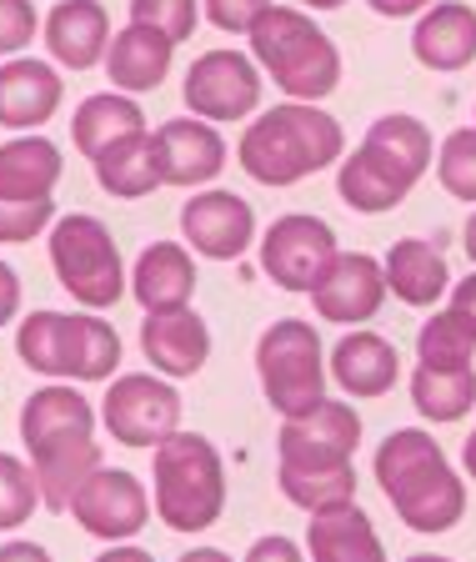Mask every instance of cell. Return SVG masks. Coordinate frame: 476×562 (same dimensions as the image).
I'll list each match as a JSON object with an SVG mask.
<instances>
[{
	"instance_id": "23",
	"label": "cell",
	"mask_w": 476,
	"mask_h": 562,
	"mask_svg": "<svg viewBox=\"0 0 476 562\" xmlns=\"http://www.w3.org/2000/svg\"><path fill=\"white\" fill-rule=\"evenodd\" d=\"M386 292L407 306H437L452 292V267H446L442 246L421 241V236H401L386 251Z\"/></svg>"
},
{
	"instance_id": "45",
	"label": "cell",
	"mask_w": 476,
	"mask_h": 562,
	"mask_svg": "<svg viewBox=\"0 0 476 562\" xmlns=\"http://www.w3.org/2000/svg\"><path fill=\"white\" fill-rule=\"evenodd\" d=\"M376 15H392V21H401V15H421L427 5H437V0H366Z\"/></svg>"
},
{
	"instance_id": "9",
	"label": "cell",
	"mask_w": 476,
	"mask_h": 562,
	"mask_svg": "<svg viewBox=\"0 0 476 562\" xmlns=\"http://www.w3.org/2000/svg\"><path fill=\"white\" fill-rule=\"evenodd\" d=\"M337 257V232L321 216H306V211L276 216L261 236V271L281 292H316Z\"/></svg>"
},
{
	"instance_id": "5",
	"label": "cell",
	"mask_w": 476,
	"mask_h": 562,
	"mask_svg": "<svg viewBox=\"0 0 476 562\" xmlns=\"http://www.w3.org/2000/svg\"><path fill=\"white\" fill-rule=\"evenodd\" d=\"M156 517L171 532H206L226 513V462L201 432H171L151 452Z\"/></svg>"
},
{
	"instance_id": "28",
	"label": "cell",
	"mask_w": 476,
	"mask_h": 562,
	"mask_svg": "<svg viewBox=\"0 0 476 562\" xmlns=\"http://www.w3.org/2000/svg\"><path fill=\"white\" fill-rule=\"evenodd\" d=\"M136 131H146V111H140V101L126 91L86 95V101L76 105V116H70V136H76L81 156H91V161L111 146V140L136 136Z\"/></svg>"
},
{
	"instance_id": "44",
	"label": "cell",
	"mask_w": 476,
	"mask_h": 562,
	"mask_svg": "<svg viewBox=\"0 0 476 562\" xmlns=\"http://www.w3.org/2000/svg\"><path fill=\"white\" fill-rule=\"evenodd\" d=\"M452 312L466 316V322L476 327V271H472L466 281H456V286H452Z\"/></svg>"
},
{
	"instance_id": "40",
	"label": "cell",
	"mask_w": 476,
	"mask_h": 562,
	"mask_svg": "<svg viewBox=\"0 0 476 562\" xmlns=\"http://www.w3.org/2000/svg\"><path fill=\"white\" fill-rule=\"evenodd\" d=\"M211 25L226 35H251V25L271 11V0H201Z\"/></svg>"
},
{
	"instance_id": "1",
	"label": "cell",
	"mask_w": 476,
	"mask_h": 562,
	"mask_svg": "<svg viewBox=\"0 0 476 562\" xmlns=\"http://www.w3.org/2000/svg\"><path fill=\"white\" fill-rule=\"evenodd\" d=\"M372 472L382 482L386 503L396 507V517L411 532H452L462 522L466 482L446 462L442 442H431V432H421V427L386 432V442L372 457Z\"/></svg>"
},
{
	"instance_id": "19",
	"label": "cell",
	"mask_w": 476,
	"mask_h": 562,
	"mask_svg": "<svg viewBox=\"0 0 476 562\" xmlns=\"http://www.w3.org/2000/svg\"><path fill=\"white\" fill-rule=\"evenodd\" d=\"M331 376H337V386L347 392V397H386L396 386V376H401V357H396V347L382 337V331H347V337L331 347Z\"/></svg>"
},
{
	"instance_id": "34",
	"label": "cell",
	"mask_w": 476,
	"mask_h": 562,
	"mask_svg": "<svg viewBox=\"0 0 476 562\" xmlns=\"http://www.w3.org/2000/svg\"><path fill=\"white\" fill-rule=\"evenodd\" d=\"M472 351H476V327L466 316H456L452 306L437 312L431 322H421V331H417L421 367H472Z\"/></svg>"
},
{
	"instance_id": "50",
	"label": "cell",
	"mask_w": 476,
	"mask_h": 562,
	"mask_svg": "<svg viewBox=\"0 0 476 562\" xmlns=\"http://www.w3.org/2000/svg\"><path fill=\"white\" fill-rule=\"evenodd\" d=\"M302 5H311V11H337L341 0H302Z\"/></svg>"
},
{
	"instance_id": "4",
	"label": "cell",
	"mask_w": 476,
	"mask_h": 562,
	"mask_svg": "<svg viewBox=\"0 0 476 562\" xmlns=\"http://www.w3.org/2000/svg\"><path fill=\"white\" fill-rule=\"evenodd\" d=\"M251 60L291 101H326L341 86V50L302 5H271L251 25Z\"/></svg>"
},
{
	"instance_id": "10",
	"label": "cell",
	"mask_w": 476,
	"mask_h": 562,
	"mask_svg": "<svg viewBox=\"0 0 476 562\" xmlns=\"http://www.w3.org/2000/svg\"><path fill=\"white\" fill-rule=\"evenodd\" d=\"M186 111L201 121H246L261 105V66H256L246 50H206V56L191 60L186 70Z\"/></svg>"
},
{
	"instance_id": "42",
	"label": "cell",
	"mask_w": 476,
	"mask_h": 562,
	"mask_svg": "<svg viewBox=\"0 0 476 562\" xmlns=\"http://www.w3.org/2000/svg\"><path fill=\"white\" fill-rule=\"evenodd\" d=\"M15 312H21V277L0 261V327L15 322Z\"/></svg>"
},
{
	"instance_id": "27",
	"label": "cell",
	"mask_w": 476,
	"mask_h": 562,
	"mask_svg": "<svg viewBox=\"0 0 476 562\" xmlns=\"http://www.w3.org/2000/svg\"><path fill=\"white\" fill-rule=\"evenodd\" d=\"M306 552H311V562H386L372 517L356 503L337 507V513H316L306 527Z\"/></svg>"
},
{
	"instance_id": "48",
	"label": "cell",
	"mask_w": 476,
	"mask_h": 562,
	"mask_svg": "<svg viewBox=\"0 0 476 562\" xmlns=\"http://www.w3.org/2000/svg\"><path fill=\"white\" fill-rule=\"evenodd\" d=\"M462 468H466V477L476 482V427H472V437L462 442Z\"/></svg>"
},
{
	"instance_id": "35",
	"label": "cell",
	"mask_w": 476,
	"mask_h": 562,
	"mask_svg": "<svg viewBox=\"0 0 476 562\" xmlns=\"http://www.w3.org/2000/svg\"><path fill=\"white\" fill-rule=\"evenodd\" d=\"M35 507H41L35 468L15 452H0V532H15L21 522H31Z\"/></svg>"
},
{
	"instance_id": "31",
	"label": "cell",
	"mask_w": 476,
	"mask_h": 562,
	"mask_svg": "<svg viewBox=\"0 0 476 562\" xmlns=\"http://www.w3.org/2000/svg\"><path fill=\"white\" fill-rule=\"evenodd\" d=\"M121 367V337L101 316H70V341H66V376L76 382H105Z\"/></svg>"
},
{
	"instance_id": "8",
	"label": "cell",
	"mask_w": 476,
	"mask_h": 562,
	"mask_svg": "<svg viewBox=\"0 0 476 562\" xmlns=\"http://www.w3.org/2000/svg\"><path fill=\"white\" fill-rule=\"evenodd\" d=\"M101 422L121 447H151L156 452L171 432H181V392L166 376L126 372L105 392Z\"/></svg>"
},
{
	"instance_id": "32",
	"label": "cell",
	"mask_w": 476,
	"mask_h": 562,
	"mask_svg": "<svg viewBox=\"0 0 476 562\" xmlns=\"http://www.w3.org/2000/svg\"><path fill=\"white\" fill-rule=\"evenodd\" d=\"M276 482L286 503H296L311 517L356 503V468H276Z\"/></svg>"
},
{
	"instance_id": "24",
	"label": "cell",
	"mask_w": 476,
	"mask_h": 562,
	"mask_svg": "<svg viewBox=\"0 0 476 562\" xmlns=\"http://www.w3.org/2000/svg\"><path fill=\"white\" fill-rule=\"evenodd\" d=\"M66 437H95V407L76 386H60V382L31 392L21 407V442L35 452V447L66 442Z\"/></svg>"
},
{
	"instance_id": "18",
	"label": "cell",
	"mask_w": 476,
	"mask_h": 562,
	"mask_svg": "<svg viewBox=\"0 0 476 562\" xmlns=\"http://www.w3.org/2000/svg\"><path fill=\"white\" fill-rule=\"evenodd\" d=\"M411 56L427 70H466L476 60V11L462 0H437L411 25Z\"/></svg>"
},
{
	"instance_id": "30",
	"label": "cell",
	"mask_w": 476,
	"mask_h": 562,
	"mask_svg": "<svg viewBox=\"0 0 476 562\" xmlns=\"http://www.w3.org/2000/svg\"><path fill=\"white\" fill-rule=\"evenodd\" d=\"M411 402L427 422H462L476 407V367H421L411 372Z\"/></svg>"
},
{
	"instance_id": "26",
	"label": "cell",
	"mask_w": 476,
	"mask_h": 562,
	"mask_svg": "<svg viewBox=\"0 0 476 562\" xmlns=\"http://www.w3.org/2000/svg\"><path fill=\"white\" fill-rule=\"evenodd\" d=\"M60 181V146L46 136H15L0 146V201H50Z\"/></svg>"
},
{
	"instance_id": "17",
	"label": "cell",
	"mask_w": 476,
	"mask_h": 562,
	"mask_svg": "<svg viewBox=\"0 0 476 562\" xmlns=\"http://www.w3.org/2000/svg\"><path fill=\"white\" fill-rule=\"evenodd\" d=\"M60 105V76L50 60L11 56L0 66V126L41 131Z\"/></svg>"
},
{
	"instance_id": "51",
	"label": "cell",
	"mask_w": 476,
	"mask_h": 562,
	"mask_svg": "<svg viewBox=\"0 0 476 562\" xmlns=\"http://www.w3.org/2000/svg\"><path fill=\"white\" fill-rule=\"evenodd\" d=\"M407 562H452V558H437V552H417V558H407Z\"/></svg>"
},
{
	"instance_id": "20",
	"label": "cell",
	"mask_w": 476,
	"mask_h": 562,
	"mask_svg": "<svg viewBox=\"0 0 476 562\" xmlns=\"http://www.w3.org/2000/svg\"><path fill=\"white\" fill-rule=\"evenodd\" d=\"M46 50L56 66L91 70L111 50V21H105L101 0H56L46 15Z\"/></svg>"
},
{
	"instance_id": "39",
	"label": "cell",
	"mask_w": 476,
	"mask_h": 562,
	"mask_svg": "<svg viewBox=\"0 0 476 562\" xmlns=\"http://www.w3.org/2000/svg\"><path fill=\"white\" fill-rule=\"evenodd\" d=\"M41 31V15H35L31 0H0V56H15L25 50Z\"/></svg>"
},
{
	"instance_id": "12",
	"label": "cell",
	"mask_w": 476,
	"mask_h": 562,
	"mask_svg": "<svg viewBox=\"0 0 476 562\" xmlns=\"http://www.w3.org/2000/svg\"><path fill=\"white\" fill-rule=\"evenodd\" d=\"M70 517L101 542H131L140 527L151 522V497H146L136 472L95 468L91 477H86V487L76 492Z\"/></svg>"
},
{
	"instance_id": "7",
	"label": "cell",
	"mask_w": 476,
	"mask_h": 562,
	"mask_svg": "<svg viewBox=\"0 0 476 562\" xmlns=\"http://www.w3.org/2000/svg\"><path fill=\"white\" fill-rule=\"evenodd\" d=\"M50 267H56L60 286L91 312L116 306L131 281L126 267H121V246L111 236V226L101 216H86V211H70L50 226Z\"/></svg>"
},
{
	"instance_id": "22",
	"label": "cell",
	"mask_w": 476,
	"mask_h": 562,
	"mask_svg": "<svg viewBox=\"0 0 476 562\" xmlns=\"http://www.w3.org/2000/svg\"><path fill=\"white\" fill-rule=\"evenodd\" d=\"M171 56H175V41H166V35L151 31V25L131 21L126 31L111 35V50H105V76H111V86H116V91H126V95L156 91V86L171 76Z\"/></svg>"
},
{
	"instance_id": "49",
	"label": "cell",
	"mask_w": 476,
	"mask_h": 562,
	"mask_svg": "<svg viewBox=\"0 0 476 562\" xmlns=\"http://www.w3.org/2000/svg\"><path fill=\"white\" fill-rule=\"evenodd\" d=\"M462 246H466V257L476 261V211L466 216V232H462Z\"/></svg>"
},
{
	"instance_id": "13",
	"label": "cell",
	"mask_w": 476,
	"mask_h": 562,
	"mask_svg": "<svg viewBox=\"0 0 476 562\" xmlns=\"http://www.w3.org/2000/svg\"><path fill=\"white\" fill-rule=\"evenodd\" d=\"M151 151H156V176H161V187H206V181H216L226 166L222 131L201 116H181V121L156 126Z\"/></svg>"
},
{
	"instance_id": "2",
	"label": "cell",
	"mask_w": 476,
	"mask_h": 562,
	"mask_svg": "<svg viewBox=\"0 0 476 562\" xmlns=\"http://www.w3.org/2000/svg\"><path fill=\"white\" fill-rule=\"evenodd\" d=\"M431 171V131L407 111H386L366 126L361 146L337 166V191L351 211L382 216L411 196L421 176Z\"/></svg>"
},
{
	"instance_id": "33",
	"label": "cell",
	"mask_w": 476,
	"mask_h": 562,
	"mask_svg": "<svg viewBox=\"0 0 476 562\" xmlns=\"http://www.w3.org/2000/svg\"><path fill=\"white\" fill-rule=\"evenodd\" d=\"M66 341H70V316L66 312H31L15 331V351L21 362L41 376H66Z\"/></svg>"
},
{
	"instance_id": "21",
	"label": "cell",
	"mask_w": 476,
	"mask_h": 562,
	"mask_svg": "<svg viewBox=\"0 0 476 562\" xmlns=\"http://www.w3.org/2000/svg\"><path fill=\"white\" fill-rule=\"evenodd\" d=\"M131 292L146 312H181L196 292V261L181 241H151L131 267Z\"/></svg>"
},
{
	"instance_id": "47",
	"label": "cell",
	"mask_w": 476,
	"mask_h": 562,
	"mask_svg": "<svg viewBox=\"0 0 476 562\" xmlns=\"http://www.w3.org/2000/svg\"><path fill=\"white\" fill-rule=\"evenodd\" d=\"M175 562H231V558H226L222 548H191L186 558H175Z\"/></svg>"
},
{
	"instance_id": "3",
	"label": "cell",
	"mask_w": 476,
	"mask_h": 562,
	"mask_svg": "<svg viewBox=\"0 0 476 562\" xmlns=\"http://www.w3.org/2000/svg\"><path fill=\"white\" fill-rule=\"evenodd\" d=\"M341 151H347V136L337 116H326L311 101H286L241 131L236 161L261 187H296L326 166H341Z\"/></svg>"
},
{
	"instance_id": "14",
	"label": "cell",
	"mask_w": 476,
	"mask_h": 562,
	"mask_svg": "<svg viewBox=\"0 0 476 562\" xmlns=\"http://www.w3.org/2000/svg\"><path fill=\"white\" fill-rule=\"evenodd\" d=\"M181 236L191 241V251L211 261H236L246 257V246L256 241V211L251 201H241L236 191H201L181 206Z\"/></svg>"
},
{
	"instance_id": "41",
	"label": "cell",
	"mask_w": 476,
	"mask_h": 562,
	"mask_svg": "<svg viewBox=\"0 0 476 562\" xmlns=\"http://www.w3.org/2000/svg\"><path fill=\"white\" fill-rule=\"evenodd\" d=\"M241 562H306L302 542H291L286 532H267V538H256L251 548H246Z\"/></svg>"
},
{
	"instance_id": "16",
	"label": "cell",
	"mask_w": 476,
	"mask_h": 562,
	"mask_svg": "<svg viewBox=\"0 0 476 562\" xmlns=\"http://www.w3.org/2000/svg\"><path fill=\"white\" fill-rule=\"evenodd\" d=\"M140 351H146V362L161 376H196L211 357V327L191 306H181V312H146Z\"/></svg>"
},
{
	"instance_id": "15",
	"label": "cell",
	"mask_w": 476,
	"mask_h": 562,
	"mask_svg": "<svg viewBox=\"0 0 476 562\" xmlns=\"http://www.w3.org/2000/svg\"><path fill=\"white\" fill-rule=\"evenodd\" d=\"M386 302V267L372 251H341L331 261V271L321 277V286L311 292V306L321 322H372Z\"/></svg>"
},
{
	"instance_id": "25",
	"label": "cell",
	"mask_w": 476,
	"mask_h": 562,
	"mask_svg": "<svg viewBox=\"0 0 476 562\" xmlns=\"http://www.w3.org/2000/svg\"><path fill=\"white\" fill-rule=\"evenodd\" d=\"M35 482H41V503L50 513H70L76 492L86 487L95 468H101V442L95 437H66V442H46L31 452Z\"/></svg>"
},
{
	"instance_id": "37",
	"label": "cell",
	"mask_w": 476,
	"mask_h": 562,
	"mask_svg": "<svg viewBox=\"0 0 476 562\" xmlns=\"http://www.w3.org/2000/svg\"><path fill=\"white\" fill-rule=\"evenodd\" d=\"M131 21L136 25H151V31H161L166 41H191V31H196L201 21V5L196 0H131Z\"/></svg>"
},
{
	"instance_id": "36",
	"label": "cell",
	"mask_w": 476,
	"mask_h": 562,
	"mask_svg": "<svg viewBox=\"0 0 476 562\" xmlns=\"http://www.w3.org/2000/svg\"><path fill=\"white\" fill-rule=\"evenodd\" d=\"M437 181L456 201H476V126H462L442 140L437 151Z\"/></svg>"
},
{
	"instance_id": "29",
	"label": "cell",
	"mask_w": 476,
	"mask_h": 562,
	"mask_svg": "<svg viewBox=\"0 0 476 562\" xmlns=\"http://www.w3.org/2000/svg\"><path fill=\"white\" fill-rule=\"evenodd\" d=\"M95 181H101L111 196H151L161 187V176H156V151H151V131H136V136H121L111 140L101 156H95Z\"/></svg>"
},
{
	"instance_id": "43",
	"label": "cell",
	"mask_w": 476,
	"mask_h": 562,
	"mask_svg": "<svg viewBox=\"0 0 476 562\" xmlns=\"http://www.w3.org/2000/svg\"><path fill=\"white\" fill-rule=\"evenodd\" d=\"M0 562H50V552L41 542L15 538V542H0Z\"/></svg>"
},
{
	"instance_id": "38",
	"label": "cell",
	"mask_w": 476,
	"mask_h": 562,
	"mask_svg": "<svg viewBox=\"0 0 476 562\" xmlns=\"http://www.w3.org/2000/svg\"><path fill=\"white\" fill-rule=\"evenodd\" d=\"M56 226V201H0V241H31Z\"/></svg>"
},
{
	"instance_id": "46",
	"label": "cell",
	"mask_w": 476,
	"mask_h": 562,
	"mask_svg": "<svg viewBox=\"0 0 476 562\" xmlns=\"http://www.w3.org/2000/svg\"><path fill=\"white\" fill-rule=\"evenodd\" d=\"M95 562H151V552H140V548H131V542H111V548L101 552Z\"/></svg>"
},
{
	"instance_id": "11",
	"label": "cell",
	"mask_w": 476,
	"mask_h": 562,
	"mask_svg": "<svg viewBox=\"0 0 476 562\" xmlns=\"http://www.w3.org/2000/svg\"><path fill=\"white\" fill-rule=\"evenodd\" d=\"M356 442H361L356 407L326 397L302 417H281L276 457L281 468H351Z\"/></svg>"
},
{
	"instance_id": "6",
	"label": "cell",
	"mask_w": 476,
	"mask_h": 562,
	"mask_svg": "<svg viewBox=\"0 0 476 562\" xmlns=\"http://www.w3.org/2000/svg\"><path fill=\"white\" fill-rule=\"evenodd\" d=\"M256 376H261V392L281 417H302L316 402H326V351L316 337L311 322L302 316H281L261 331L256 341Z\"/></svg>"
}]
</instances>
